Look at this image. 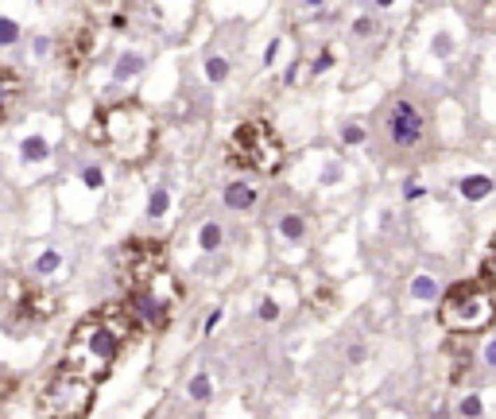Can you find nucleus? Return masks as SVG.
I'll return each mask as SVG.
<instances>
[{"label":"nucleus","instance_id":"4","mask_svg":"<svg viewBox=\"0 0 496 419\" xmlns=\"http://www.w3.org/2000/svg\"><path fill=\"white\" fill-rule=\"evenodd\" d=\"M225 160L241 171H253V175H279L283 171V160H287V148L279 140V132L268 125V121L253 117L244 125L233 128L225 144Z\"/></svg>","mask_w":496,"mask_h":419},{"label":"nucleus","instance_id":"28","mask_svg":"<svg viewBox=\"0 0 496 419\" xmlns=\"http://www.w3.org/2000/svg\"><path fill=\"white\" fill-rule=\"evenodd\" d=\"M341 140H345V144H364V128H361V125H345Z\"/></svg>","mask_w":496,"mask_h":419},{"label":"nucleus","instance_id":"7","mask_svg":"<svg viewBox=\"0 0 496 419\" xmlns=\"http://www.w3.org/2000/svg\"><path fill=\"white\" fill-rule=\"evenodd\" d=\"M423 132H427V121H423L419 105L399 97L392 109H388V140H392L395 148H419Z\"/></svg>","mask_w":496,"mask_h":419},{"label":"nucleus","instance_id":"31","mask_svg":"<svg viewBox=\"0 0 496 419\" xmlns=\"http://www.w3.org/2000/svg\"><path fill=\"white\" fill-rule=\"evenodd\" d=\"M218 322H221V310H213L210 319H206V334H213V330H218Z\"/></svg>","mask_w":496,"mask_h":419},{"label":"nucleus","instance_id":"16","mask_svg":"<svg viewBox=\"0 0 496 419\" xmlns=\"http://www.w3.org/2000/svg\"><path fill=\"white\" fill-rule=\"evenodd\" d=\"M279 233H283L287 241H303V237H306V221L299 218V214H283V218H279Z\"/></svg>","mask_w":496,"mask_h":419},{"label":"nucleus","instance_id":"25","mask_svg":"<svg viewBox=\"0 0 496 419\" xmlns=\"http://www.w3.org/2000/svg\"><path fill=\"white\" fill-rule=\"evenodd\" d=\"M314 310H318V315L334 310V287H318V295H314Z\"/></svg>","mask_w":496,"mask_h":419},{"label":"nucleus","instance_id":"34","mask_svg":"<svg viewBox=\"0 0 496 419\" xmlns=\"http://www.w3.org/2000/svg\"><path fill=\"white\" fill-rule=\"evenodd\" d=\"M376 4H380V8H392V4H395V0H376Z\"/></svg>","mask_w":496,"mask_h":419},{"label":"nucleus","instance_id":"13","mask_svg":"<svg viewBox=\"0 0 496 419\" xmlns=\"http://www.w3.org/2000/svg\"><path fill=\"white\" fill-rule=\"evenodd\" d=\"M493 179L488 175H465L462 183H458V191H462V198L465 202H481V198H488V194H493Z\"/></svg>","mask_w":496,"mask_h":419},{"label":"nucleus","instance_id":"29","mask_svg":"<svg viewBox=\"0 0 496 419\" xmlns=\"http://www.w3.org/2000/svg\"><path fill=\"white\" fill-rule=\"evenodd\" d=\"M458 411H462V415H481V400H477V396H465Z\"/></svg>","mask_w":496,"mask_h":419},{"label":"nucleus","instance_id":"14","mask_svg":"<svg viewBox=\"0 0 496 419\" xmlns=\"http://www.w3.org/2000/svg\"><path fill=\"white\" fill-rule=\"evenodd\" d=\"M221 241H225V229H221L218 221H206V226L198 229V249L202 252H218Z\"/></svg>","mask_w":496,"mask_h":419},{"label":"nucleus","instance_id":"23","mask_svg":"<svg viewBox=\"0 0 496 419\" xmlns=\"http://www.w3.org/2000/svg\"><path fill=\"white\" fill-rule=\"evenodd\" d=\"M62 264V256L55 249H47V252H39V260H35V272H43V276H47V272H55Z\"/></svg>","mask_w":496,"mask_h":419},{"label":"nucleus","instance_id":"17","mask_svg":"<svg viewBox=\"0 0 496 419\" xmlns=\"http://www.w3.org/2000/svg\"><path fill=\"white\" fill-rule=\"evenodd\" d=\"M186 392H190V400L206 404V400L213 396V385H210V377H206V373H198V377L190 380V388H186Z\"/></svg>","mask_w":496,"mask_h":419},{"label":"nucleus","instance_id":"15","mask_svg":"<svg viewBox=\"0 0 496 419\" xmlns=\"http://www.w3.org/2000/svg\"><path fill=\"white\" fill-rule=\"evenodd\" d=\"M20 156H24L27 163H43L47 156H51V144L43 140V136H27V140L20 144Z\"/></svg>","mask_w":496,"mask_h":419},{"label":"nucleus","instance_id":"18","mask_svg":"<svg viewBox=\"0 0 496 419\" xmlns=\"http://www.w3.org/2000/svg\"><path fill=\"white\" fill-rule=\"evenodd\" d=\"M206 78H210V82H225V78H229V62L221 59V55H210V59H206Z\"/></svg>","mask_w":496,"mask_h":419},{"label":"nucleus","instance_id":"22","mask_svg":"<svg viewBox=\"0 0 496 419\" xmlns=\"http://www.w3.org/2000/svg\"><path fill=\"white\" fill-rule=\"evenodd\" d=\"M16 39H20V24L8 16H0V47H12Z\"/></svg>","mask_w":496,"mask_h":419},{"label":"nucleus","instance_id":"12","mask_svg":"<svg viewBox=\"0 0 496 419\" xmlns=\"http://www.w3.org/2000/svg\"><path fill=\"white\" fill-rule=\"evenodd\" d=\"M256 186L253 183H241V179H233V183L225 186V206L229 210H253L256 206Z\"/></svg>","mask_w":496,"mask_h":419},{"label":"nucleus","instance_id":"19","mask_svg":"<svg viewBox=\"0 0 496 419\" xmlns=\"http://www.w3.org/2000/svg\"><path fill=\"white\" fill-rule=\"evenodd\" d=\"M411 295H415V299H434V295H438V284H434L430 276H415V280H411Z\"/></svg>","mask_w":496,"mask_h":419},{"label":"nucleus","instance_id":"30","mask_svg":"<svg viewBox=\"0 0 496 419\" xmlns=\"http://www.w3.org/2000/svg\"><path fill=\"white\" fill-rule=\"evenodd\" d=\"M353 32H357V35H372V32H376V24H372L369 16H361V20L353 24Z\"/></svg>","mask_w":496,"mask_h":419},{"label":"nucleus","instance_id":"3","mask_svg":"<svg viewBox=\"0 0 496 419\" xmlns=\"http://www.w3.org/2000/svg\"><path fill=\"white\" fill-rule=\"evenodd\" d=\"M438 322L450 334H485L496 327V287L481 280H462L450 291L438 295Z\"/></svg>","mask_w":496,"mask_h":419},{"label":"nucleus","instance_id":"10","mask_svg":"<svg viewBox=\"0 0 496 419\" xmlns=\"http://www.w3.org/2000/svg\"><path fill=\"white\" fill-rule=\"evenodd\" d=\"M128 8H132V0H90L93 20H97V24H109V27H125Z\"/></svg>","mask_w":496,"mask_h":419},{"label":"nucleus","instance_id":"8","mask_svg":"<svg viewBox=\"0 0 496 419\" xmlns=\"http://www.w3.org/2000/svg\"><path fill=\"white\" fill-rule=\"evenodd\" d=\"M93 50H97V24H93V20H78V24L66 32V39H62L59 59H62V67H66L70 74H78V70L90 67Z\"/></svg>","mask_w":496,"mask_h":419},{"label":"nucleus","instance_id":"2","mask_svg":"<svg viewBox=\"0 0 496 419\" xmlns=\"http://www.w3.org/2000/svg\"><path fill=\"white\" fill-rule=\"evenodd\" d=\"M90 132L125 167L148 163L155 144H160V125H155V117L143 109L140 101H120V105H109V109H97Z\"/></svg>","mask_w":496,"mask_h":419},{"label":"nucleus","instance_id":"11","mask_svg":"<svg viewBox=\"0 0 496 419\" xmlns=\"http://www.w3.org/2000/svg\"><path fill=\"white\" fill-rule=\"evenodd\" d=\"M20 93H24V78H20L16 70L0 67V125L8 121V113H12V105H16Z\"/></svg>","mask_w":496,"mask_h":419},{"label":"nucleus","instance_id":"33","mask_svg":"<svg viewBox=\"0 0 496 419\" xmlns=\"http://www.w3.org/2000/svg\"><path fill=\"white\" fill-rule=\"evenodd\" d=\"M306 8H322V4H326V0H303Z\"/></svg>","mask_w":496,"mask_h":419},{"label":"nucleus","instance_id":"1","mask_svg":"<svg viewBox=\"0 0 496 419\" xmlns=\"http://www.w3.org/2000/svg\"><path fill=\"white\" fill-rule=\"evenodd\" d=\"M136 330H140V319L128 303H109V307L85 315L70 334L66 350H62L59 373H66L82 388L97 392V385L113 373L120 350L132 342Z\"/></svg>","mask_w":496,"mask_h":419},{"label":"nucleus","instance_id":"26","mask_svg":"<svg viewBox=\"0 0 496 419\" xmlns=\"http://www.w3.org/2000/svg\"><path fill=\"white\" fill-rule=\"evenodd\" d=\"M82 183L90 186V191H101V186H105V171L101 167H85L82 171Z\"/></svg>","mask_w":496,"mask_h":419},{"label":"nucleus","instance_id":"32","mask_svg":"<svg viewBox=\"0 0 496 419\" xmlns=\"http://www.w3.org/2000/svg\"><path fill=\"white\" fill-rule=\"evenodd\" d=\"M485 361L496 369V342H488V350H485Z\"/></svg>","mask_w":496,"mask_h":419},{"label":"nucleus","instance_id":"6","mask_svg":"<svg viewBox=\"0 0 496 419\" xmlns=\"http://www.w3.org/2000/svg\"><path fill=\"white\" fill-rule=\"evenodd\" d=\"M120 276H125L128 291L132 287H143L148 280H155L163 268H167V245L152 241V237H132V241L120 245Z\"/></svg>","mask_w":496,"mask_h":419},{"label":"nucleus","instance_id":"9","mask_svg":"<svg viewBox=\"0 0 496 419\" xmlns=\"http://www.w3.org/2000/svg\"><path fill=\"white\" fill-rule=\"evenodd\" d=\"M16 315H20V319H27V322H43V319H51V315H55V299H51V295H43V291H24V287H20Z\"/></svg>","mask_w":496,"mask_h":419},{"label":"nucleus","instance_id":"5","mask_svg":"<svg viewBox=\"0 0 496 419\" xmlns=\"http://www.w3.org/2000/svg\"><path fill=\"white\" fill-rule=\"evenodd\" d=\"M183 303V287L175 284V276H171L167 268L160 272L155 280H148L143 287H132V303L128 307L136 310V319H140V327H167V319L175 315V307Z\"/></svg>","mask_w":496,"mask_h":419},{"label":"nucleus","instance_id":"27","mask_svg":"<svg viewBox=\"0 0 496 419\" xmlns=\"http://www.w3.org/2000/svg\"><path fill=\"white\" fill-rule=\"evenodd\" d=\"M260 319H264V322H276V319H279V303H276V299H264V303H260Z\"/></svg>","mask_w":496,"mask_h":419},{"label":"nucleus","instance_id":"21","mask_svg":"<svg viewBox=\"0 0 496 419\" xmlns=\"http://www.w3.org/2000/svg\"><path fill=\"white\" fill-rule=\"evenodd\" d=\"M167 186H155L152 191V202H148V214H152V218H163V214H167Z\"/></svg>","mask_w":496,"mask_h":419},{"label":"nucleus","instance_id":"20","mask_svg":"<svg viewBox=\"0 0 496 419\" xmlns=\"http://www.w3.org/2000/svg\"><path fill=\"white\" fill-rule=\"evenodd\" d=\"M481 276H485L488 284L496 287V233H493V241H488V249H485V264H481Z\"/></svg>","mask_w":496,"mask_h":419},{"label":"nucleus","instance_id":"24","mask_svg":"<svg viewBox=\"0 0 496 419\" xmlns=\"http://www.w3.org/2000/svg\"><path fill=\"white\" fill-rule=\"evenodd\" d=\"M330 67H334V47H322V55H318V59H314V67H311V78L326 74Z\"/></svg>","mask_w":496,"mask_h":419}]
</instances>
